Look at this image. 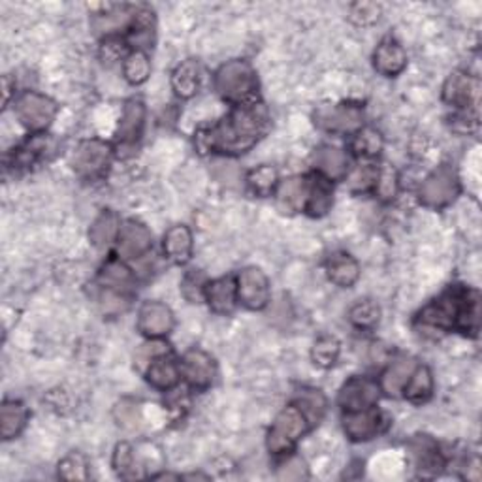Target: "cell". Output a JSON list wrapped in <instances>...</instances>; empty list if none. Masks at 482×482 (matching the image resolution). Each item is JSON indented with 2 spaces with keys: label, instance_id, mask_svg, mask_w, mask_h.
Wrapping results in <instances>:
<instances>
[{
  "label": "cell",
  "instance_id": "6da1fadb",
  "mask_svg": "<svg viewBox=\"0 0 482 482\" xmlns=\"http://www.w3.org/2000/svg\"><path fill=\"white\" fill-rule=\"evenodd\" d=\"M268 129L270 115L264 104L257 102L251 106H238L215 127L198 130L194 146L201 154L219 153L226 154V157H238V154L253 149Z\"/></svg>",
  "mask_w": 482,
  "mask_h": 482
},
{
  "label": "cell",
  "instance_id": "7a4b0ae2",
  "mask_svg": "<svg viewBox=\"0 0 482 482\" xmlns=\"http://www.w3.org/2000/svg\"><path fill=\"white\" fill-rule=\"evenodd\" d=\"M418 322L439 330H458L475 337L480 322V298L471 288L450 287L439 298L430 302L416 317Z\"/></svg>",
  "mask_w": 482,
  "mask_h": 482
},
{
  "label": "cell",
  "instance_id": "3957f363",
  "mask_svg": "<svg viewBox=\"0 0 482 482\" xmlns=\"http://www.w3.org/2000/svg\"><path fill=\"white\" fill-rule=\"evenodd\" d=\"M258 75L247 60L236 59L223 65L215 74V91L230 104L251 106L258 102Z\"/></svg>",
  "mask_w": 482,
  "mask_h": 482
},
{
  "label": "cell",
  "instance_id": "277c9868",
  "mask_svg": "<svg viewBox=\"0 0 482 482\" xmlns=\"http://www.w3.org/2000/svg\"><path fill=\"white\" fill-rule=\"evenodd\" d=\"M311 430V424L304 411L292 403L275 416V421L268 431V450L273 454H288L296 448L298 441Z\"/></svg>",
  "mask_w": 482,
  "mask_h": 482
},
{
  "label": "cell",
  "instance_id": "5b68a950",
  "mask_svg": "<svg viewBox=\"0 0 482 482\" xmlns=\"http://www.w3.org/2000/svg\"><path fill=\"white\" fill-rule=\"evenodd\" d=\"M460 193L462 185L456 170L448 164H441L423 181L421 189H418V200L426 208L443 209L454 204Z\"/></svg>",
  "mask_w": 482,
  "mask_h": 482
},
{
  "label": "cell",
  "instance_id": "8992f818",
  "mask_svg": "<svg viewBox=\"0 0 482 482\" xmlns=\"http://www.w3.org/2000/svg\"><path fill=\"white\" fill-rule=\"evenodd\" d=\"M315 124L330 134H356L364 129V107L359 104H326L315 112Z\"/></svg>",
  "mask_w": 482,
  "mask_h": 482
},
{
  "label": "cell",
  "instance_id": "52a82bcc",
  "mask_svg": "<svg viewBox=\"0 0 482 482\" xmlns=\"http://www.w3.org/2000/svg\"><path fill=\"white\" fill-rule=\"evenodd\" d=\"M114 159V147L102 139H85L72 154L74 172L83 179L102 178Z\"/></svg>",
  "mask_w": 482,
  "mask_h": 482
},
{
  "label": "cell",
  "instance_id": "ba28073f",
  "mask_svg": "<svg viewBox=\"0 0 482 482\" xmlns=\"http://www.w3.org/2000/svg\"><path fill=\"white\" fill-rule=\"evenodd\" d=\"M13 112L25 129L33 132H43L53 122L59 106L50 97L40 95L36 91H27L15 100Z\"/></svg>",
  "mask_w": 482,
  "mask_h": 482
},
{
  "label": "cell",
  "instance_id": "9c48e42d",
  "mask_svg": "<svg viewBox=\"0 0 482 482\" xmlns=\"http://www.w3.org/2000/svg\"><path fill=\"white\" fill-rule=\"evenodd\" d=\"M381 396V386L367 377H351L344 386H341L337 403L344 413L364 411L375 407Z\"/></svg>",
  "mask_w": 482,
  "mask_h": 482
},
{
  "label": "cell",
  "instance_id": "30bf717a",
  "mask_svg": "<svg viewBox=\"0 0 482 482\" xmlns=\"http://www.w3.org/2000/svg\"><path fill=\"white\" fill-rule=\"evenodd\" d=\"M238 302L251 311H260L270 302V281L260 268H245L236 279Z\"/></svg>",
  "mask_w": 482,
  "mask_h": 482
},
{
  "label": "cell",
  "instance_id": "8fae6325",
  "mask_svg": "<svg viewBox=\"0 0 482 482\" xmlns=\"http://www.w3.org/2000/svg\"><path fill=\"white\" fill-rule=\"evenodd\" d=\"M181 377L194 391H208L217 377V364L211 356L201 349H191L183 354L179 364Z\"/></svg>",
  "mask_w": 482,
  "mask_h": 482
},
{
  "label": "cell",
  "instance_id": "7c38bea8",
  "mask_svg": "<svg viewBox=\"0 0 482 482\" xmlns=\"http://www.w3.org/2000/svg\"><path fill=\"white\" fill-rule=\"evenodd\" d=\"M386 426H388L386 416L375 407L345 413L344 416V430L347 433V438L354 443H366L375 439L377 435H381L386 430Z\"/></svg>",
  "mask_w": 482,
  "mask_h": 482
},
{
  "label": "cell",
  "instance_id": "4fadbf2b",
  "mask_svg": "<svg viewBox=\"0 0 482 482\" xmlns=\"http://www.w3.org/2000/svg\"><path fill=\"white\" fill-rule=\"evenodd\" d=\"M407 448L421 477H435L443 471L445 458L441 454L439 445L435 443L430 435H413L407 443Z\"/></svg>",
  "mask_w": 482,
  "mask_h": 482
},
{
  "label": "cell",
  "instance_id": "5bb4252c",
  "mask_svg": "<svg viewBox=\"0 0 482 482\" xmlns=\"http://www.w3.org/2000/svg\"><path fill=\"white\" fill-rule=\"evenodd\" d=\"M172 309L162 302H146L138 313V330L149 339H162L174 330Z\"/></svg>",
  "mask_w": 482,
  "mask_h": 482
},
{
  "label": "cell",
  "instance_id": "9a60e30c",
  "mask_svg": "<svg viewBox=\"0 0 482 482\" xmlns=\"http://www.w3.org/2000/svg\"><path fill=\"white\" fill-rule=\"evenodd\" d=\"M478 80L465 72H453L443 85V100L458 110H470L478 102Z\"/></svg>",
  "mask_w": 482,
  "mask_h": 482
},
{
  "label": "cell",
  "instance_id": "2e32d148",
  "mask_svg": "<svg viewBox=\"0 0 482 482\" xmlns=\"http://www.w3.org/2000/svg\"><path fill=\"white\" fill-rule=\"evenodd\" d=\"M153 247V236L146 225L138 221H124L117 234V253L122 258H139Z\"/></svg>",
  "mask_w": 482,
  "mask_h": 482
},
{
  "label": "cell",
  "instance_id": "e0dca14e",
  "mask_svg": "<svg viewBox=\"0 0 482 482\" xmlns=\"http://www.w3.org/2000/svg\"><path fill=\"white\" fill-rule=\"evenodd\" d=\"M407 67V53L403 45L388 36L379 45L375 53H373V68H375L384 77H396Z\"/></svg>",
  "mask_w": 482,
  "mask_h": 482
},
{
  "label": "cell",
  "instance_id": "ac0fdd59",
  "mask_svg": "<svg viewBox=\"0 0 482 482\" xmlns=\"http://www.w3.org/2000/svg\"><path fill=\"white\" fill-rule=\"evenodd\" d=\"M146 106L142 100H129L122 107V115L117 127V142L122 147H132L144 132Z\"/></svg>",
  "mask_w": 482,
  "mask_h": 482
},
{
  "label": "cell",
  "instance_id": "d6986e66",
  "mask_svg": "<svg viewBox=\"0 0 482 482\" xmlns=\"http://www.w3.org/2000/svg\"><path fill=\"white\" fill-rule=\"evenodd\" d=\"M204 302L217 315H228L238 304V288L232 277H221L215 281H208L204 290Z\"/></svg>",
  "mask_w": 482,
  "mask_h": 482
},
{
  "label": "cell",
  "instance_id": "ffe728a7",
  "mask_svg": "<svg viewBox=\"0 0 482 482\" xmlns=\"http://www.w3.org/2000/svg\"><path fill=\"white\" fill-rule=\"evenodd\" d=\"M146 379L153 388L168 392L179 384L181 367L172 356L164 352V354L154 356V359L149 362L146 369Z\"/></svg>",
  "mask_w": 482,
  "mask_h": 482
},
{
  "label": "cell",
  "instance_id": "44dd1931",
  "mask_svg": "<svg viewBox=\"0 0 482 482\" xmlns=\"http://www.w3.org/2000/svg\"><path fill=\"white\" fill-rule=\"evenodd\" d=\"M334 204V186L332 181L320 174L307 176V194L304 211L311 217H324Z\"/></svg>",
  "mask_w": 482,
  "mask_h": 482
},
{
  "label": "cell",
  "instance_id": "7402d4cb",
  "mask_svg": "<svg viewBox=\"0 0 482 482\" xmlns=\"http://www.w3.org/2000/svg\"><path fill=\"white\" fill-rule=\"evenodd\" d=\"M99 283L104 292H112L117 294V296H127V294H130L134 288V275L121 260L112 258L102 266L99 273Z\"/></svg>",
  "mask_w": 482,
  "mask_h": 482
},
{
  "label": "cell",
  "instance_id": "603a6c76",
  "mask_svg": "<svg viewBox=\"0 0 482 482\" xmlns=\"http://www.w3.org/2000/svg\"><path fill=\"white\" fill-rule=\"evenodd\" d=\"M416 366V360L411 356H399V359L392 360L381 375V391L391 398H399Z\"/></svg>",
  "mask_w": 482,
  "mask_h": 482
},
{
  "label": "cell",
  "instance_id": "cb8c5ba5",
  "mask_svg": "<svg viewBox=\"0 0 482 482\" xmlns=\"http://www.w3.org/2000/svg\"><path fill=\"white\" fill-rule=\"evenodd\" d=\"M326 273H328V279L334 285L341 288H351L360 277V264L349 253L337 251L326 260Z\"/></svg>",
  "mask_w": 482,
  "mask_h": 482
},
{
  "label": "cell",
  "instance_id": "d4e9b609",
  "mask_svg": "<svg viewBox=\"0 0 482 482\" xmlns=\"http://www.w3.org/2000/svg\"><path fill=\"white\" fill-rule=\"evenodd\" d=\"M164 255L170 262L178 264V266H183L191 260L193 257V232L189 226L185 225H176L170 228L164 234L162 241Z\"/></svg>",
  "mask_w": 482,
  "mask_h": 482
},
{
  "label": "cell",
  "instance_id": "484cf974",
  "mask_svg": "<svg viewBox=\"0 0 482 482\" xmlns=\"http://www.w3.org/2000/svg\"><path fill=\"white\" fill-rule=\"evenodd\" d=\"M315 168L317 172L328 181H339L349 174V157L344 149L322 146L315 153Z\"/></svg>",
  "mask_w": 482,
  "mask_h": 482
},
{
  "label": "cell",
  "instance_id": "4316f807",
  "mask_svg": "<svg viewBox=\"0 0 482 482\" xmlns=\"http://www.w3.org/2000/svg\"><path fill=\"white\" fill-rule=\"evenodd\" d=\"M201 87V68L194 59L183 60L172 72V89L183 100H189L198 95Z\"/></svg>",
  "mask_w": 482,
  "mask_h": 482
},
{
  "label": "cell",
  "instance_id": "83f0119b",
  "mask_svg": "<svg viewBox=\"0 0 482 482\" xmlns=\"http://www.w3.org/2000/svg\"><path fill=\"white\" fill-rule=\"evenodd\" d=\"M114 470L121 478H139L144 477V456L138 453V448L132 443L122 441L114 450Z\"/></svg>",
  "mask_w": 482,
  "mask_h": 482
},
{
  "label": "cell",
  "instance_id": "f1b7e54d",
  "mask_svg": "<svg viewBox=\"0 0 482 482\" xmlns=\"http://www.w3.org/2000/svg\"><path fill=\"white\" fill-rule=\"evenodd\" d=\"M28 423V409L21 401L6 399L0 407V435L4 441H10L25 430Z\"/></svg>",
  "mask_w": 482,
  "mask_h": 482
},
{
  "label": "cell",
  "instance_id": "f546056e",
  "mask_svg": "<svg viewBox=\"0 0 482 482\" xmlns=\"http://www.w3.org/2000/svg\"><path fill=\"white\" fill-rule=\"evenodd\" d=\"M277 204L285 213L304 211L307 194V178H290L277 185Z\"/></svg>",
  "mask_w": 482,
  "mask_h": 482
},
{
  "label": "cell",
  "instance_id": "4dcf8cb0",
  "mask_svg": "<svg viewBox=\"0 0 482 482\" xmlns=\"http://www.w3.org/2000/svg\"><path fill=\"white\" fill-rule=\"evenodd\" d=\"M51 149H53V139L45 134H36L33 138H28L20 149H15L13 166H18V168L35 166L36 162L48 157V153Z\"/></svg>",
  "mask_w": 482,
  "mask_h": 482
},
{
  "label": "cell",
  "instance_id": "1f68e13d",
  "mask_svg": "<svg viewBox=\"0 0 482 482\" xmlns=\"http://www.w3.org/2000/svg\"><path fill=\"white\" fill-rule=\"evenodd\" d=\"M401 396L415 406H423L433 396V377L426 366H416Z\"/></svg>",
  "mask_w": 482,
  "mask_h": 482
},
{
  "label": "cell",
  "instance_id": "d6a6232c",
  "mask_svg": "<svg viewBox=\"0 0 482 482\" xmlns=\"http://www.w3.org/2000/svg\"><path fill=\"white\" fill-rule=\"evenodd\" d=\"M119 228H121L119 217L114 211H102L95 219V223L91 225L89 240L92 245L99 247V249L107 247L117 238Z\"/></svg>",
  "mask_w": 482,
  "mask_h": 482
},
{
  "label": "cell",
  "instance_id": "836d02e7",
  "mask_svg": "<svg viewBox=\"0 0 482 482\" xmlns=\"http://www.w3.org/2000/svg\"><path fill=\"white\" fill-rule=\"evenodd\" d=\"M122 75L130 85H142L149 80L151 75V60L146 51L134 50L124 57L122 62Z\"/></svg>",
  "mask_w": 482,
  "mask_h": 482
},
{
  "label": "cell",
  "instance_id": "e575fe53",
  "mask_svg": "<svg viewBox=\"0 0 482 482\" xmlns=\"http://www.w3.org/2000/svg\"><path fill=\"white\" fill-rule=\"evenodd\" d=\"M294 403H296V406L304 411L311 428L322 421V416L326 413V406H328L324 394L320 391H315V388H304V391H300V394Z\"/></svg>",
  "mask_w": 482,
  "mask_h": 482
},
{
  "label": "cell",
  "instance_id": "d590c367",
  "mask_svg": "<svg viewBox=\"0 0 482 482\" xmlns=\"http://www.w3.org/2000/svg\"><path fill=\"white\" fill-rule=\"evenodd\" d=\"M247 185L257 196H270L277 191V185H279L277 170L268 164L257 166L247 174Z\"/></svg>",
  "mask_w": 482,
  "mask_h": 482
},
{
  "label": "cell",
  "instance_id": "8d00e7d4",
  "mask_svg": "<svg viewBox=\"0 0 482 482\" xmlns=\"http://www.w3.org/2000/svg\"><path fill=\"white\" fill-rule=\"evenodd\" d=\"M349 319L356 328L371 330V328H375L381 320V309L373 300H360L359 304H354L351 307Z\"/></svg>",
  "mask_w": 482,
  "mask_h": 482
},
{
  "label": "cell",
  "instance_id": "74e56055",
  "mask_svg": "<svg viewBox=\"0 0 482 482\" xmlns=\"http://www.w3.org/2000/svg\"><path fill=\"white\" fill-rule=\"evenodd\" d=\"M339 354H341L339 341L332 336H322L315 341L313 351H311V359H313L315 366L328 369L337 362Z\"/></svg>",
  "mask_w": 482,
  "mask_h": 482
},
{
  "label": "cell",
  "instance_id": "f35d334b",
  "mask_svg": "<svg viewBox=\"0 0 482 482\" xmlns=\"http://www.w3.org/2000/svg\"><path fill=\"white\" fill-rule=\"evenodd\" d=\"M384 147V139L379 130L375 129H362L356 132L352 139V149L356 154H360L364 159H373L383 151Z\"/></svg>",
  "mask_w": 482,
  "mask_h": 482
},
{
  "label": "cell",
  "instance_id": "ab89813d",
  "mask_svg": "<svg viewBox=\"0 0 482 482\" xmlns=\"http://www.w3.org/2000/svg\"><path fill=\"white\" fill-rule=\"evenodd\" d=\"M399 191V178L398 172L391 164H383L379 166V174L375 181V193L381 200H394Z\"/></svg>",
  "mask_w": 482,
  "mask_h": 482
},
{
  "label": "cell",
  "instance_id": "60d3db41",
  "mask_svg": "<svg viewBox=\"0 0 482 482\" xmlns=\"http://www.w3.org/2000/svg\"><path fill=\"white\" fill-rule=\"evenodd\" d=\"M59 477L65 480H85L89 478V463L85 456L72 453L59 462Z\"/></svg>",
  "mask_w": 482,
  "mask_h": 482
},
{
  "label": "cell",
  "instance_id": "b9f144b4",
  "mask_svg": "<svg viewBox=\"0 0 482 482\" xmlns=\"http://www.w3.org/2000/svg\"><path fill=\"white\" fill-rule=\"evenodd\" d=\"M206 285H208L206 275L201 272H198V270H193V272H189L183 277L181 292H183V296L189 300L191 304H200L201 300H204Z\"/></svg>",
  "mask_w": 482,
  "mask_h": 482
},
{
  "label": "cell",
  "instance_id": "7bdbcfd3",
  "mask_svg": "<svg viewBox=\"0 0 482 482\" xmlns=\"http://www.w3.org/2000/svg\"><path fill=\"white\" fill-rule=\"evenodd\" d=\"M379 174V166L375 164H364L360 168H356L352 176H351V189L354 193H367L375 189V181Z\"/></svg>",
  "mask_w": 482,
  "mask_h": 482
},
{
  "label": "cell",
  "instance_id": "ee69618b",
  "mask_svg": "<svg viewBox=\"0 0 482 482\" xmlns=\"http://www.w3.org/2000/svg\"><path fill=\"white\" fill-rule=\"evenodd\" d=\"M351 21L356 25H373L381 18V6L373 3H359L351 6Z\"/></svg>",
  "mask_w": 482,
  "mask_h": 482
},
{
  "label": "cell",
  "instance_id": "f6af8a7d",
  "mask_svg": "<svg viewBox=\"0 0 482 482\" xmlns=\"http://www.w3.org/2000/svg\"><path fill=\"white\" fill-rule=\"evenodd\" d=\"M279 478H283V480L307 478L305 462L302 458H296V456L288 458L285 463H281V468H279Z\"/></svg>",
  "mask_w": 482,
  "mask_h": 482
},
{
  "label": "cell",
  "instance_id": "bcb514c9",
  "mask_svg": "<svg viewBox=\"0 0 482 482\" xmlns=\"http://www.w3.org/2000/svg\"><path fill=\"white\" fill-rule=\"evenodd\" d=\"M138 406L132 401H121L117 403L115 407V418H117V424L122 426V428H132L136 426L138 423Z\"/></svg>",
  "mask_w": 482,
  "mask_h": 482
},
{
  "label": "cell",
  "instance_id": "7dc6e473",
  "mask_svg": "<svg viewBox=\"0 0 482 482\" xmlns=\"http://www.w3.org/2000/svg\"><path fill=\"white\" fill-rule=\"evenodd\" d=\"M454 130L458 132H475L477 127H478V117H477V112L475 110H462V114H458L454 119Z\"/></svg>",
  "mask_w": 482,
  "mask_h": 482
},
{
  "label": "cell",
  "instance_id": "c3c4849f",
  "mask_svg": "<svg viewBox=\"0 0 482 482\" xmlns=\"http://www.w3.org/2000/svg\"><path fill=\"white\" fill-rule=\"evenodd\" d=\"M3 89H4V106H8L10 97H12V89H15V82L10 80V75L3 77Z\"/></svg>",
  "mask_w": 482,
  "mask_h": 482
}]
</instances>
